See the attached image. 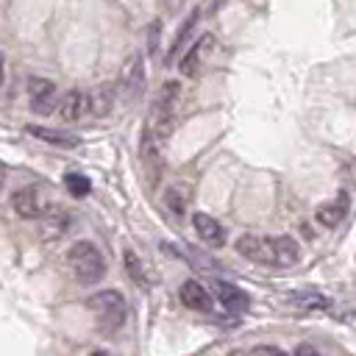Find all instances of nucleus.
<instances>
[{
  "label": "nucleus",
  "mask_w": 356,
  "mask_h": 356,
  "mask_svg": "<svg viewBox=\"0 0 356 356\" xmlns=\"http://www.w3.org/2000/svg\"><path fill=\"white\" fill-rule=\"evenodd\" d=\"M298 353H312L314 356V348L312 345H298Z\"/></svg>",
  "instance_id": "obj_24"
},
{
  "label": "nucleus",
  "mask_w": 356,
  "mask_h": 356,
  "mask_svg": "<svg viewBox=\"0 0 356 356\" xmlns=\"http://www.w3.org/2000/svg\"><path fill=\"white\" fill-rule=\"evenodd\" d=\"M11 203H14V211L19 217H25V220H36L47 209V200L42 197V189L39 186H22V189H17L14 197H11Z\"/></svg>",
  "instance_id": "obj_7"
},
{
  "label": "nucleus",
  "mask_w": 356,
  "mask_h": 356,
  "mask_svg": "<svg viewBox=\"0 0 356 356\" xmlns=\"http://www.w3.org/2000/svg\"><path fill=\"white\" fill-rule=\"evenodd\" d=\"M86 306L92 309V314L97 317L100 328H106V331L120 328V325L125 323V317H128V303H125L122 292H117V289L95 292V295L89 298V303H86Z\"/></svg>",
  "instance_id": "obj_3"
},
{
  "label": "nucleus",
  "mask_w": 356,
  "mask_h": 356,
  "mask_svg": "<svg viewBox=\"0 0 356 356\" xmlns=\"http://www.w3.org/2000/svg\"><path fill=\"white\" fill-rule=\"evenodd\" d=\"M181 303L192 312H211V295L200 286V281H184L181 284Z\"/></svg>",
  "instance_id": "obj_12"
},
{
  "label": "nucleus",
  "mask_w": 356,
  "mask_h": 356,
  "mask_svg": "<svg viewBox=\"0 0 356 356\" xmlns=\"http://www.w3.org/2000/svg\"><path fill=\"white\" fill-rule=\"evenodd\" d=\"M31 136L42 139V142H50V145H58V147H78V136L72 134H64V131H56V128H44V125H28L25 128Z\"/></svg>",
  "instance_id": "obj_16"
},
{
  "label": "nucleus",
  "mask_w": 356,
  "mask_h": 356,
  "mask_svg": "<svg viewBox=\"0 0 356 356\" xmlns=\"http://www.w3.org/2000/svg\"><path fill=\"white\" fill-rule=\"evenodd\" d=\"M67 264H70V273L75 275V281L83 286H92L106 275V259L97 250V245H92V242H75L67 253Z\"/></svg>",
  "instance_id": "obj_1"
},
{
  "label": "nucleus",
  "mask_w": 356,
  "mask_h": 356,
  "mask_svg": "<svg viewBox=\"0 0 356 356\" xmlns=\"http://www.w3.org/2000/svg\"><path fill=\"white\" fill-rule=\"evenodd\" d=\"M120 81H122V89H125L128 100L142 97V92H145V58H142V53H134V56L125 58Z\"/></svg>",
  "instance_id": "obj_6"
},
{
  "label": "nucleus",
  "mask_w": 356,
  "mask_h": 356,
  "mask_svg": "<svg viewBox=\"0 0 356 356\" xmlns=\"http://www.w3.org/2000/svg\"><path fill=\"white\" fill-rule=\"evenodd\" d=\"M64 186H67L70 195H75V197H83V195H89V189H92L89 178L81 175V172H67V175H64Z\"/></svg>",
  "instance_id": "obj_21"
},
{
  "label": "nucleus",
  "mask_w": 356,
  "mask_h": 356,
  "mask_svg": "<svg viewBox=\"0 0 356 356\" xmlns=\"http://www.w3.org/2000/svg\"><path fill=\"white\" fill-rule=\"evenodd\" d=\"M273 256H275V267H289L300 259V248L292 236H273Z\"/></svg>",
  "instance_id": "obj_15"
},
{
  "label": "nucleus",
  "mask_w": 356,
  "mask_h": 356,
  "mask_svg": "<svg viewBox=\"0 0 356 356\" xmlns=\"http://www.w3.org/2000/svg\"><path fill=\"white\" fill-rule=\"evenodd\" d=\"M345 214H348V195L342 192L337 200H331V203H323L320 209H317V222L320 225H325V228H334V225H339L342 220H345Z\"/></svg>",
  "instance_id": "obj_14"
},
{
  "label": "nucleus",
  "mask_w": 356,
  "mask_h": 356,
  "mask_svg": "<svg viewBox=\"0 0 356 356\" xmlns=\"http://www.w3.org/2000/svg\"><path fill=\"white\" fill-rule=\"evenodd\" d=\"M86 114H89V92L72 89V92H67V95L61 97V103H58V117H61L64 122H78V120H83Z\"/></svg>",
  "instance_id": "obj_9"
},
{
  "label": "nucleus",
  "mask_w": 356,
  "mask_h": 356,
  "mask_svg": "<svg viewBox=\"0 0 356 356\" xmlns=\"http://www.w3.org/2000/svg\"><path fill=\"white\" fill-rule=\"evenodd\" d=\"M161 145H164V142H161L150 128H145L142 145H139V156H142L145 172H147L150 178H156V181H159V172H161Z\"/></svg>",
  "instance_id": "obj_8"
},
{
  "label": "nucleus",
  "mask_w": 356,
  "mask_h": 356,
  "mask_svg": "<svg viewBox=\"0 0 356 356\" xmlns=\"http://www.w3.org/2000/svg\"><path fill=\"white\" fill-rule=\"evenodd\" d=\"M289 303L298 306L300 312H323L328 306L325 295H320L317 289H300V292H292L289 295Z\"/></svg>",
  "instance_id": "obj_18"
},
{
  "label": "nucleus",
  "mask_w": 356,
  "mask_h": 356,
  "mask_svg": "<svg viewBox=\"0 0 356 356\" xmlns=\"http://www.w3.org/2000/svg\"><path fill=\"white\" fill-rule=\"evenodd\" d=\"M214 289H217L214 295H217V300H220V306H222L225 312H231V314H245V312H248L250 300H248V295H245L239 286L220 281Z\"/></svg>",
  "instance_id": "obj_11"
},
{
  "label": "nucleus",
  "mask_w": 356,
  "mask_h": 356,
  "mask_svg": "<svg viewBox=\"0 0 356 356\" xmlns=\"http://www.w3.org/2000/svg\"><path fill=\"white\" fill-rule=\"evenodd\" d=\"M0 86H3V56H0Z\"/></svg>",
  "instance_id": "obj_25"
},
{
  "label": "nucleus",
  "mask_w": 356,
  "mask_h": 356,
  "mask_svg": "<svg viewBox=\"0 0 356 356\" xmlns=\"http://www.w3.org/2000/svg\"><path fill=\"white\" fill-rule=\"evenodd\" d=\"M122 261H125V273H128V278H131L136 286L147 289L153 278H150V270L145 267V261L139 259V253H134V250H125V253H122Z\"/></svg>",
  "instance_id": "obj_17"
},
{
  "label": "nucleus",
  "mask_w": 356,
  "mask_h": 356,
  "mask_svg": "<svg viewBox=\"0 0 356 356\" xmlns=\"http://www.w3.org/2000/svg\"><path fill=\"white\" fill-rule=\"evenodd\" d=\"M197 17H200V11H192V14H189V17L184 19V25H181V31H178V33H175V39H172V47H170V58H175V56H178V53H181V50L186 47L184 42H186V36L192 33V28H195V22H197Z\"/></svg>",
  "instance_id": "obj_20"
},
{
  "label": "nucleus",
  "mask_w": 356,
  "mask_h": 356,
  "mask_svg": "<svg viewBox=\"0 0 356 356\" xmlns=\"http://www.w3.org/2000/svg\"><path fill=\"white\" fill-rule=\"evenodd\" d=\"M211 44H214V36H211V33H203L200 39H195V42H192V47L184 53V58H181V64H178V67H181V72L192 78V75L197 72V67L203 64L206 53L211 50Z\"/></svg>",
  "instance_id": "obj_10"
},
{
  "label": "nucleus",
  "mask_w": 356,
  "mask_h": 356,
  "mask_svg": "<svg viewBox=\"0 0 356 356\" xmlns=\"http://www.w3.org/2000/svg\"><path fill=\"white\" fill-rule=\"evenodd\" d=\"M28 103H31V111L33 114H53L56 106H58V89L53 81H44V78H31L28 81Z\"/></svg>",
  "instance_id": "obj_4"
},
{
  "label": "nucleus",
  "mask_w": 356,
  "mask_h": 356,
  "mask_svg": "<svg viewBox=\"0 0 356 356\" xmlns=\"http://www.w3.org/2000/svg\"><path fill=\"white\" fill-rule=\"evenodd\" d=\"M167 206H170V209H172L178 217H181V214H184V209H186V200H184V195H181L175 186L167 192Z\"/></svg>",
  "instance_id": "obj_22"
},
{
  "label": "nucleus",
  "mask_w": 356,
  "mask_h": 356,
  "mask_svg": "<svg viewBox=\"0 0 356 356\" xmlns=\"http://www.w3.org/2000/svg\"><path fill=\"white\" fill-rule=\"evenodd\" d=\"M178 97H181V83L178 81H167L156 100H153V114H150V131L164 142L170 128H172V120H175V111H178Z\"/></svg>",
  "instance_id": "obj_2"
},
{
  "label": "nucleus",
  "mask_w": 356,
  "mask_h": 356,
  "mask_svg": "<svg viewBox=\"0 0 356 356\" xmlns=\"http://www.w3.org/2000/svg\"><path fill=\"white\" fill-rule=\"evenodd\" d=\"M192 222H195V231H197V236H200L206 245H214V248L225 245V231H222V225H220L214 217H209V214L197 211V214L192 217Z\"/></svg>",
  "instance_id": "obj_13"
},
{
  "label": "nucleus",
  "mask_w": 356,
  "mask_h": 356,
  "mask_svg": "<svg viewBox=\"0 0 356 356\" xmlns=\"http://www.w3.org/2000/svg\"><path fill=\"white\" fill-rule=\"evenodd\" d=\"M253 353H278V356H281L284 350H281V348H275V345H256V348H253Z\"/></svg>",
  "instance_id": "obj_23"
},
{
  "label": "nucleus",
  "mask_w": 356,
  "mask_h": 356,
  "mask_svg": "<svg viewBox=\"0 0 356 356\" xmlns=\"http://www.w3.org/2000/svg\"><path fill=\"white\" fill-rule=\"evenodd\" d=\"M236 253L256 261V264H273L275 267V256H273V239L270 236H259V234H242L236 239Z\"/></svg>",
  "instance_id": "obj_5"
},
{
  "label": "nucleus",
  "mask_w": 356,
  "mask_h": 356,
  "mask_svg": "<svg viewBox=\"0 0 356 356\" xmlns=\"http://www.w3.org/2000/svg\"><path fill=\"white\" fill-rule=\"evenodd\" d=\"M111 106H114V92H111L108 83H103V86H97V89L89 92V111L95 117H106L111 111Z\"/></svg>",
  "instance_id": "obj_19"
}]
</instances>
